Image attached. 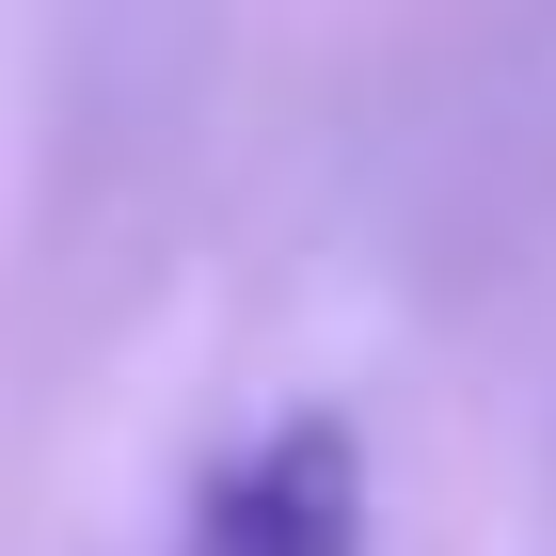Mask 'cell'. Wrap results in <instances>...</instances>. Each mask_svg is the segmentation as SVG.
<instances>
[{
	"mask_svg": "<svg viewBox=\"0 0 556 556\" xmlns=\"http://www.w3.org/2000/svg\"><path fill=\"white\" fill-rule=\"evenodd\" d=\"M175 556H366V445L350 414H270L255 445H223L175 509Z\"/></svg>",
	"mask_w": 556,
	"mask_h": 556,
	"instance_id": "1",
	"label": "cell"
}]
</instances>
